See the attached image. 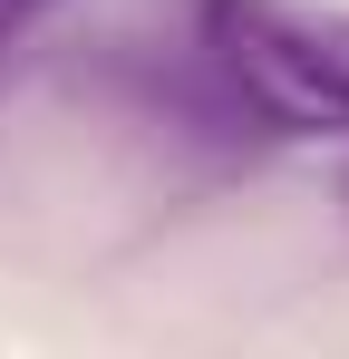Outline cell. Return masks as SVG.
<instances>
[{
  "label": "cell",
  "mask_w": 349,
  "mask_h": 359,
  "mask_svg": "<svg viewBox=\"0 0 349 359\" xmlns=\"http://www.w3.org/2000/svg\"><path fill=\"white\" fill-rule=\"evenodd\" d=\"M204 59L282 136H349V10L330 0H204Z\"/></svg>",
  "instance_id": "cell-1"
},
{
  "label": "cell",
  "mask_w": 349,
  "mask_h": 359,
  "mask_svg": "<svg viewBox=\"0 0 349 359\" xmlns=\"http://www.w3.org/2000/svg\"><path fill=\"white\" fill-rule=\"evenodd\" d=\"M39 10H58V0H0V39H10V29H29Z\"/></svg>",
  "instance_id": "cell-2"
}]
</instances>
